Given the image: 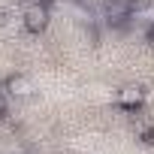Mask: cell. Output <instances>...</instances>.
<instances>
[{"instance_id":"1","label":"cell","mask_w":154,"mask_h":154,"mask_svg":"<svg viewBox=\"0 0 154 154\" xmlns=\"http://www.w3.org/2000/svg\"><path fill=\"white\" fill-rule=\"evenodd\" d=\"M48 21H51V6L42 3V0H33V3H27L24 12H21V24H24V30L33 33V36L45 33Z\"/></svg>"},{"instance_id":"2","label":"cell","mask_w":154,"mask_h":154,"mask_svg":"<svg viewBox=\"0 0 154 154\" xmlns=\"http://www.w3.org/2000/svg\"><path fill=\"white\" fill-rule=\"evenodd\" d=\"M136 0H103V21L109 27H127Z\"/></svg>"},{"instance_id":"3","label":"cell","mask_w":154,"mask_h":154,"mask_svg":"<svg viewBox=\"0 0 154 154\" xmlns=\"http://www.w3.org/2000/svg\"><path fill=\"white\" fill-rule=\"evenodd\" d=\"M3 88H6L9 100H30L33 97V82L27 79V75H21V72L9 75V79L3 82Z\"/></svg>"},{"instance_id":"4","label":"cell","mask_w":154,"mask_h":154,"mask_svg":"<svg viewBox=\"0 0 154 154\" xmlns=\"http://www.w3.org/2000/svg\"><path fill=\"white\" fill-rule=\"evenodd\" d=\"M142 100H145V91H142L139 85H124V88L115 94V103H118L121 109H139Z\"/></svg>"},{"instance_id":"5","label":"cell","mask_w":154,"mask_h":154,"mask_svg":"<svg viewBox=\"0 0 154 154\" xmlns=\"http://www.w3.org/2000/svg\"><path fill=\"white\" fill-rule=\"evenodd\" d=\"M130 24L136 27H154V0H142V3L133 6V15H130Z\"/></svg>"},{"instance_id":"6","label":"cell","mask_w":154,"mask_h":154,"mask_svg":"<svg viewBox=\"0 0 154 154\" xmlns=\"http://www.w3.org/2000/svg\"><path fill=\"white\" fill-rule=\"evenodd\" d=\"M6 103H9V94H6V88L0 85V115L6 112Z\"/></svg>"},{"instance_id":"7","label":"cell","mask_w":154,"mask_h":154,"mask_svg":"<svg viewBox=\"0 0 154 154\" xmlns=\"http://www.w3.org/2000/svg\"><path fill=\"white\" fill-rule=\"evenodd\" d=\"M142 139H145L148 145H154V127H151V130H142Z\"/></svg>"},{"instance_id":"8","label":"cell","mask_w":154,"mask_h":154,"mask_svg":"<svg viewBox=\"0 0 154 154\" xmlns=\"http://www.w3.org/2000/svg\"><path fill=\"white\" fill-rule=\"evenodd\" d=\"M3 24H6V12H3V9H0V27H3Z\"/></svg>"}]
</instances>
